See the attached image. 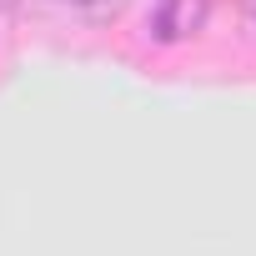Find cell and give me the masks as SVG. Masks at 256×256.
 Here are the masks:
<instances>
[{
	"mask_svg": "<svg viewBox=\"0 0 256 256\" xmlns=\"http://www.w3.org/2000/svg\"><path fill=\"white\" fill-rule=\"evenodd\" d=\"M10 6H16V0H0V16H6V10H10Z\"/></svg>",
	"mask_w": 256,
	"mask_h": 256,
	"instance_id": "cell-3",
	"label": "cell"
},
{
	"mask_svg": "<svg viewBox=\"0 0 256 256\" xmlns=\"http://www.w3.org/2000/svg\"><path fill=\"white\" fill-rule=\"evenodd\" d=\"M206 16H211V0H156L151 10V36L161 46H176V40H191L206 30Z\"/></svg>",
	"mask_w": 256,
	"mask_h": 256,
	"instance_id": "cell-1",
	"label": "cell"
},
{
	"mask_svg": "<svg viewBox=\"0 0 256 256\" xmlns=\"http://www.w3.org/2000/svg\"><path fill=\"white\" fill-rule=\"evenodd\" d=\"M251 26H256V0H251Z\"/></svg>",
	"mask_w": 256,
	"mask_h": 256,
	"instance_id": "cell-4",
	"label": "cell"
},
{
	"mask_svg": "<svg viewBox=\"0 0 256 256\" xmlns=\"http://www.w3.org/2000/svg\"><path fill=\"white\" fill-rule=\"evenodd\" d=\"M60 6H70V10H86V16H116L126 0H60Z\"/></svg>",
	"mask_w": 256,
	"mask_h": 256,
	"instance_id": "cell-2",
	"label": "cell"
}]
</instances>
